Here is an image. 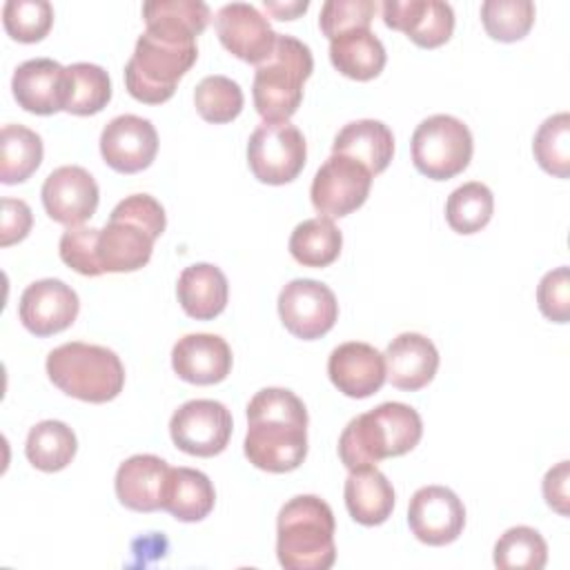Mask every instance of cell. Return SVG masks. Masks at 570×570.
I'll return each mask as SVG.
<instances>
[{"mask_svg":"<svg viewBox=\"0 0 570 570\" xmlns=\"http://www.w3.org/2000/svg\"><path fill=\"white\" fill-rule=\"evenodd\" d=\"M332 154L361 163L372 176L381 174L394 156V136L381 120L363 118L347 122L332 142Z\"/></svg>","mask_w":570,"mask_h":570,"instance_id":"24","label":"cell"},{"mask_svg":"<svg viewBox=\"0 0 570 570\" xmlns=\"http://www.w3.org/2000/svg\"><path fill=\"white\" fill-rule=\"evenodd\" d=\"M111 100L109 73L94 62H73L67 67V100L65 111L76 116H91Z\"/></svg>","mask_w":570,"mask_h":570,"instance_id":"33","label":"cell"},{"mask_svg":"<svg viewBox=\"0 0 570 570\" xmlns=\"http://www.w3.org/2000/svg\"><path fill=\"white\" fill-rule=\"evenodd\" d=\"M174 372L194 385H214L232 370V350L218 334H187L171 350Z\"/></svg>","mask_w":570,"mask_h":570,"instance_id":"21","label":"cell"},{"mask_svg":"<svg viewBox=\"0 0 570 570\" xmlns=\"http://www.w3.org/2000/svg\"><path fill=\"white\" fill-rule=\"evenodd\" d=\"M330 381L352 399H367L385 383V358L370 343L347 341L327 358Z\"/></svg>","mask_w":570,"mask_h":570,"instance_id":"20","label":"cell"},{"mask_svg":"<svg viewBox=\"0 0 570 570\" xmlns=\"http://www.w3.org/2000/svg\"><path fill=\"white\" fill-rule=\"evenodd\" d=\"M198 58L196 42H174L149 31L140 33L125 65L127 91L147 105H160L176 91V82Z\"/></svg>","mask_w":570,"mask_h":570,"instance_id":"7","label":"cell"},{"mask_svg":"<svg viewBox=\"0 0 570 570\" xmlns=\"http://www.w3.org/2000/svg\"><path fill=\"white\" fill-rule=\"evenodd\" d=\"M98 234L96 227H67L58 245L62 263L82 276L105 274L98 261Z\"/></svg>","mask_w":570,"mask_h":570,"instance_id":"40","label":"cell"},{"mask_svg":"<svg viewBox=\"0 0 570 570\" xmlns=\"http://www.w3.org/2000/svg\"><path fill=\"white\" fill-rule=\"evenodd\" d=\"M421 434L419 412L405 403L387 401L345 425L338 439V456L347 470L376 465L381 459L410 452Z\"/></svg>","mask_w":570,"mask_h":570,"instance_id":"2","label":"cell"},{"mask_svg":"<svg viewBox=\"0 0 570 570\" xmlns=\"http://www.w3.org/2000/svg\"><path fill=\"white\" fill-rule=\"evenodd\" d=\"M243 89L227 76H205L194 89V105L203 120L223 125L243 111Z\"/></svg>","mask_w":570,"mask_h":570,"instance_id":"36","label":"cell"},{"mask_svg":"<svg viewBox=\"0 0 570 570\" xmlns=\"http://www.w3.org/2000/svg\"><path fill=\"white\" fill-rule=\"evenodd\" d=\"M494 212V196L488 185L479 180L456 187L445 203V220L459 234H474L483 229Z\"/></svg>","mask_w":570,"mask_h":570,"instance_id":"34","label":"cell"},{"mask_svg":"<svg viewBox=\"0 0 570 570\" xmlns=\"http://www.w3.org/2000/svg\"><path fill=\"white\" fill-rule=\"evenodd\" d=\"M472 149L468 125L450 114H434L421 120L412 134V163L432 180H448L461 174L470 165Z\"/></svg>","mask_w":570,"mask_h":570,"instance_id":"8","label":"cell"},{"mask_svg":"<svg viewBox=\"0 0 570 570\" xmlns=\"http://www.w3.org/2000/svg\"><path fill=\"white\" fill-rule=\"evenodd\" d=\"M232 412L214 399L183 403L169 421V434L178 450L191 456L220 454L232 436Z\"/></svg>","mask_w":570,"mask_h":570,"instance_id":"10","label":"cell"},{"mask_svg":"<svg viewBox=\"0 0 570 570\" xmlns=\"http://www.w3.org/2000/svg\"><path fill=\"white\" fill-rule=\"evenodd\" d=\"M314 69L312 51L294 36L276 33L267 60L256 65L252 96L258 116L265 122L289 120L303 100V82Z\"/></svg>","mask_w":570,"mask_h":570,"instance_id":"5","label":"cell"},{"mask_svg":"<svg viewBox=\"0 0 570 570\" xmlns=\"http://www.w3.org/2000/svg\"><path fill=\"white\" fill-rule=\"evenodd\" d=\"M165 225V209L154 196L131 194L120 200L98 234L102 272H136L145 267Z\"/></svg>","mask_w":570,"mask_h":570,"instance_id":"4","label":"cell"},{"mask_svg":"<svg viewBox=\"0 0 570 570\" xmlns=\"http://www.w3.org/2000/svg\"><path fill=\"white\" fill-rule=\"evenodd\" d=\"M2 22L13 40L38 42L53 24V7L49 0H7Z\"/></svg>","mask_w":570,"mask_h":570,"instance_id":"39","label":"cell"},{"mask_svg":"<svg viewBox=\"0 0 570 570\" xmlns=\"http://www.w3.org/2000/svg\"><path fill=\"white\" fill-rule=\"evenodd\" d=\"M42 163V138L24 125H4L0 134V180H27Z\"/></svg>","mask_w":570,"mask_h":570,"instance_id":"32","label":"cell"},{"mask_svg":"<svg viewBox=\"0 0 570 570\" xmlns=\"http://www.w3.org/2000/svg\"><path fill=\"white\" fill-rule=\"evenodd\" d=\"M383 22L403 31L414 45L434 49L450 40L454 31V11L443 0H385Z\"/></svg>","mask_w":570,"mask_h":570,"instance_id":"18","label":"cell"},{"mask_svg":"<svg viewBox=\"0 0 570 570\" xmlns=\"http://www.w3.org/2000/svg\"><path fill=\"white\" fill-rule=\"evenodd\" d=\"M78 294L58 278H42L20 296L18 314L22 325L36 336H51L67 330L78 316Z\"/></svg>","mask_w":570,"mask_h":570,"instance_id":"17","label":"cell"},{"mask_svg":"<svg viewBox=\"0 0 570 570\" xmlns=\"http://www.w3.org/2000/svg\"><path fill=\"white\" fill-rule=\"evenodd\" d=\"M481 22L490 38L514 42L530 31L534 4L530 0H485L481 4Z\"/></svg>","mask_w":570,"mask_h":570,"instance_id":"38","label":"cell"},{"mask_svg":"<svg viewBox=\"0 0 570 570\" xmlns=\"http://www.w3.org/2000/svg\"><path fill=\"white\" fill-rule=\"evenodd\" d=\"M78 441L73 430L62 421H40L36 423L24 443V454L29 463L42 472H58L71 463L76 456Z\"/></svg>","mask_w":570,"mask_h":570,"instance_id":"30","label":"cell"},{"mask_svg":"<svg viewBox=\"0 0 570 570\" xmlns=\"http://www.w3.org/2000/svg\"><path fill=\"white\" fill-rule=\"evenodd\" d=\"M372 174L356 160L332 154L312 180V205L325 218H341L358 209L370 194Z\"/></svg>","mask_w":570,"mask_h":570,"instance_id":"12","label":"cell"},{"mask_svg":"<svg viewBox=\"0 0 570 570\" xmlns=\"http://www.w3.org/2000/svg\"><path fill=\"white\" fill-rule=\"evenodd\" d=\"M343 494L350 517L361 525H381L394 510V488L376 465L350 470Z\"/></svg>","mask_w":570,"mask_h":570,"instance_id":"26","label":"cell"},{"mask_svg":"<svg viewBox=\"0 0 570 570\" xmlns=\"http://www.w3.org/2000/svg\"><path fill=\"white\" fill-rule=\"evenodd\" d=\"M176 294L187 316L196 321H209L225 309L229 285L220 267L212 263H196L180 272Z\"/></svg>","mask_w":570,"mask_h":570,"instance_id":"25","label":"cell"},{"mask_svg":"<svg viewBox=\"0 0 570 570\" xmlns=\"http://www.w3.org/2000/svg\"><path fill=\"white\" fill-rule=\"evenodd\" d=\"M376 4L372 0H327L321 7V31L332 40L352 29H370Z\"/></svg>","mask_w":570,"mask_h":570,"instance_id":"41","label":"cell"},{"mask_svg":"<svg viewBox=\"0 0 570 570\" xmlns=\"http://www.w3.org/2000/svg\"><path fill=\"white\" fill-rule=\"evenodd\" d=\"M216 33L223 47L236 58L261 65L274 49L276 31L269 20L249 2H229L216 13Z\"/></svg>","mask_w":570,"mask_h":570,"instance_id":"16","label":"cell"},{"mask_svg":"<svg viewBox=\"0 0 570 570\" xmlns=\"http://www.w3.org/2000/svg\"><path fill=\"white\" fill-rule=\"evenodd\" d=\"M307 145L303 134L289 120L261 122L247 142V163L252 174L267 185L292 183L305 167Z\"/></svg>","mask_w":570,"mask_h":570,"instance_id":"9","label":"cell"},{"mask_svg":"<svg viewBox=\"0 0 570 570\" xmlns=\"http://www.w3.org/2000/svg\"><path fill=\"white\" fill-rule=\"evenodd\" d=\"M568 479H570V465L568 461H561L557 463L554 468H550L543 476V497H546V503L557 510L559 514H568V501H570V494H568Z\"/></svg>","mask_w":570,"mask_h":570,"instance_id":"44","label":"cell"},{"mask_svg":"<svg viewBox=\"0 0 570 570\" xmlns=\"http://www.w3.org/2000/svg\"><path fill=\"white\" fill-rule=\"evenodd\" d=\"M245 456L265 472H292L307 454V410L285 387H263L247 403Z\"/></svg>","mask_w":570,"mask_h":570,"instance_id":"1","label":"cell"},{"mask_svg":"<svg viewBox=\"0 0 570 570\" xmlns=\"http://www.w3.org/2000/svg\"><path fill=\"white\" fill-rule=\"evenodd\" d=\"M278 314L289 334L312 341L327 334L338 318L334 292L314 278H294L278 294Z\"/></svg>","mask_w":570,"mask_h":570,"instance_id":"11","label":"cell"},{"mask_svg":"<svg viewBox=\"0 0 570 570\" xmlns=\"http://www.w3.org/2000/svg\"><path fill=\"white\" fill-rule=\"evenodd\" d=\"M169 465L156 454H134L120 463L116 472V497L118 501L136 512L163 510Z\"/></svg>","mask_w":570,"mask_h":570,"instance_id":"22","label":"cell"},{"mask_svg":"<svg viewBox=\"0 0 570 570\" xmlns=\"http://www.w3.org/2000/svg\"><path fill=\"white\" fill-rule=\"evenodd\" d=\"M16 102L31 114L49 116L65 109L67 67L51 58H31L16 67L11 78Z\"/></svg>","mask_w":570,"mask_h":570,"instance_id":"19","label":"cell"},{"mask_svg":"<svg viewBox=\"0 0 570 570\" xmlns=\"http://www.w3.org/2000/svg\"><path fill=\"white\" fill-rule=\"evenodd\" d=\"M158 151V134L147 118L122 114L111 118L100 134L105 163L120 174H136L151 165Z\"/></svg>","mask_w":570,"mask_h":570,"instance_id":"15","label":"cell"},{"mask_svg":"<svg viewBox=\"0 0 570 570\" xmlns=\"http://www.w3.org/2000/svg\"><path fill=\"white\" fill-rule=\"evenodd\" d=\"M47 374L58 390L87 403H107L125 385V367L118 354L82 341L53 347L47 356Z\"/></svg>","mask_w":570,"mask_h":570,"instance_id":"6","label":"cell"},{"mask_svg":"<svg viewBox=\"0 0 570 570\" xmlns=\"http://www.w3.org/2000/svg\"><path fill=\"white\" fill-rule=\"evenodd\" d=\"M142 18L149 33L174 40L196 42L212 20V11L200 0H149L142 4Z\"/></svg>","mask_w":570,"mask_h":570,"instance_id":"27","label":"cell"},{"mask_svg":"<svg viewBox=\"0 0 570 570\" xmlns=\"http://www.w3.org/2000/svg\"><path fill=\"white\" fill-rule=\"evenodd\" d=\"M532 151L543 171L557 178L570 176V116L566 111L554 114L539 125Z\"/></svg>","mask_w":570,"mask_h":570,"instance_id":"37","label":"cell"},{"mask_svg":"<svg viewBox=\"0 0 570 570\" xmlns=\"http://www.w3.org/2000/svg\"><path fill=\"white\" fill-rule=\"evenodd\" d=\"M40 196L51 220L78 227L96 214L100 194L94 176L85 167L62 165L45 178Z\"/></svg>","mask_w":570,"mask_h":570,"instance_id":"14","label":"cell"},{"mask_svg":"<svg viewBox=\"0 0 570 570\" xmlns=\"http://www.w3.org/2000/svg\"><path fill=\"white\" fill-rule=\"evenodd\" d=\"M263 7L278 20H294L301 13L307 11L309 2L307 0H292V2H274V0H263Z\"/></svg>","mask_w":570,"mask_h":570,"instance_id":"45","label":"cell"},{"mask_svg":"<svg viewBox=\"0 0 570 570\" xmlns=\"http://www.w3.org/2000/svg\"><path fill=\"white\" fill-rule=\"evenodd\" d=\"M216 503V492L209 481V476L194 468H171L165 503L163 510H167L174 519L194 523L205 519Z\"/></svg>","mask_w":570,"mask_h":570,"instance_id":"29","label":"cell"},{"mask_svg":"<svg viewBox=\"0 0 570 570\" xmlns=\"http://www.w3.org/2000/svg\"><path fill=\"white\" fill-rule=\"evenodd\" d=\"M546 561L548 546L530 525H514L494 543V566L501 570H541Z\"/></svg>","mask_w":570,"mask_h":570,"instance_id":"35","label":"cell"},{"mask_svg":"<svg viewBox=\"0 0 570 570\" xmlns=\"http://www.w3.org/2000/svg\"><path fill=\"white\" fill-rule=\"evenodd\" d=\"M343 247V234L332 218L316 216L298 223L289 236V254L305 267H327Z\"/></svg>","mask_w":570,"mask_h":570,"instance_id":"31","label":"cell"},{"mask_svg":"<svg viewBox=\"0 0 570 570\" xmlns=\"http://www.w3.org/2000/svg\"><path fill=\"white\" fill-rule=\"evenodd\" d=\"M385 47L370 29H352L330 40L332 65L352 80H372L385 67Z\"/></svg>","mask_w":570,"mask_h":570,"instance_id":"28","label":"cell"},{"mask_svg":"<svg viewBox=\"0 0 570 570\" xmlns=\"http://www.w3.org/2000/svg\"><path fill=\"white\" fill-rule=\"evenodd\" d=\"M537 303L546 318L568 323L570 318V272L566 265L548 272L537 287Z\"/></svg>","mask_w":570,"mask_h":570,"instance_id":"42","label":"cell"},{"mask_svg":"<svg viewBox=\"0 0 570 570\" xmlns=\"http://www.w3.org/2000/svg\"><path fill=\"white\" fill-rule=\"evenodd\" d=\"M334 512L316 494L289 499L276 521V554L285 570H327L336 559Z\"/></svg>","mask_w":570,"mask_h":570,"instance_id":"3","label":"cell"},{"mask_svg":"<svg viewBox=\"0 0 570 570\" xmlns=\"http://www.w3.org/2000/svg\"><path fill=\"white\" fill-rule=\"evenodd\" d=\"M31 207L20 198H2V214H0V245L9 247L20 243L31 232Z\"/></svg>","mask_w":570,"mask_h":570,"instance_id":"43","label":"cell"},{"mask_svg":"<svg viewBox=\"0 0 570 570\" xmlns=\"http://www.w3.org/2000/svg\"><path fill=\"white\" fill-rule=\"evenodd\" d=\"M412 534L428 546H448L463 532L465 508L445 485L419 488L407 505Z\"/></svg>","mask_w":570,"mask_h":570,"instance_id":"13","label":"cell"},{"mask_svg":"<svg viewBox=\"0 0 570 570\" xmlns=\"http://www.w3.org/2000/svg\"><path fill=\"white\" fill-rule=\"evenodd\" d=\"M383 358L385 381L407 392L425 387L439 370V352L434 343L419 332H403L392 338Z\"/></svg>","mask_w":570,"mask_h":570,"instance_id":"23","label":"cell"}]
</instances>
